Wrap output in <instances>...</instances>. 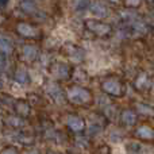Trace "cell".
I'll return each mask as SVG.
<instances>
[{
	"instance_id": "obj_1",
	"label": "cell",
	"mask_w": 154,
	"mask_h": 154,
	"mask_svg": "<svg viewBox=\"0 0 154 154\" xmlns=\"http://www.w3.org/2000/svg\"><path fill=\"white\" fill-rule=\"evenodd\" d=\"M68 97H69V100L72 103L85 104V103H89L92 96H91L88 89H84V88H80V87H73L68 91Z\"/></svg>"
},
{
	"instance_id": "obj_18",
	"label": "cell",
	"mask_w": 154,
	"mask_h": 154,
	"mask_svg": "<svg viewBox=\"0 0 154 154\" xmlns=\"http://www.w3.org/2000/svg\"><path fill=\"white\" fill-rule=\"evenodd\" d=\"M87 7H91L89 0H79V2H77V4H76V10H77V11L85 10Z\"/></svg>"
},
{
	"instance_id": "obj_5",
	"label": "cell",
	"mask_w": 154,
	"mask_h": 154,
	"mask_svg": "<svg viewBox=\"0 0 154 154\" xmlns=\"http://www.w3.org/2000/svg\"><path fill=\"white\" fill-rule=\"evenodd\" d=\"M18 31H19V34L23 35V37H35V35H37L35 27H32L31 24H27V23H19Z\"/></svg>"
},
{
	"instance_id": "obj_20",
	"label": "cell",
	"mask_w": 154,
	"mask_h": 154,
	"mask_svg": "<svg viewBox=\"0 0 154 154\" xmlns=\"http://www.w3.org/2000/svg\"><path fill=\"white\" fill-rule=\"evenodd\" d=\"M100 130H101V126L99 125V123H96V125L93 123V125L89 126V134H91V135H93V134H97Z\"/></svg>"
},
{
	"instance_id": "obj_2",
	"label": "cell",
	"mask_w": 154,
	"mask_h": 154,
	"mask_svg": "<svg viewBox=\"0 0 154 154\" xmlns=\"http://www.w3.org/2000/svg\"><path fill=\"white\" fill-rule=\"evenodd\" d=\"M101 88H103L104 92L109 93V95H112V96H120L122 95V91H123L120 82L115 79L104 80L103 84H101Z\"/></svg>"
},
{
	"instance_id": "obj_10",
	"label": "cell",
	"mask_w": 154,
	"mask_h": 154,
	"mask_svg": "<svg viewBox=\"0 0 154 154\" xmlns=\"http://www.w3.org/2000/svg\"><path fill=\"white\" fill-rule=\"evenodd\" d=\"M37 48L35 46H31V45H27L23 48V57L24 60L27 61H34L35 57H37Z\"/></svg>"
},
{
	"instance_id": "obj_6",
	"label": "cell",
	"mask_w": 154,
	"mask_h": 154,
	"mask_svg": "<svg viewBox=\"0 0 154 154\" xmlns=\"http://www.w3.org/2000/svg\"><path fill=\"white\" fill-rule=\"evenodd\" d=\"M68 126H69V128L73 131H81L82 128H84L85 123H84V120L79 116H69L68 118Z\"/></svg>"
},
{
	"instance_id": "obj_11",
	"label": "cell",
	"mask_w": 154,
	"mask_h": 154,
	"mask_svg": "<svg viewBox=\"0 0 154 154\" xmlns=\"http://www.w3.org/2000/svg\"><path fill=\"white\" fill-rule=\"evenodd\" d=\"M48 93L53 97V100H56V101H60L62 97V91L60 89V87L57 84H51L50 87L48 88Z\"/></svg>"
},
{
	"instance_id": "obj_23",
	"label": "cell",
	"mask_w": 154,
	"mask_h": 154,
	"mask_svg": "<svg viewBox=\"0 0 154 154\" xmlns=\"http://www.w3.org/2000/svg\"><path fill=\"white\" fill-rule=\"evenodd\" d=\"M5 4H7V0H2V5H3V7H4Z\"/></svg>"
},
{
	"instance_id": "obj_28",
	"label": "cell",
	"mask_w": 154,
	"mask_h": 154,
	"mask_svg": "<svg viewBox=\"0 0 154 154\" xmlns=\"http://www.w3.org/2000/svg\"><path fill=\"white\" fill-rule=\"evenodd\" d=\"M149 2H152V0H149Z\"/></svg>"
},
{
	"instance_id": "obj_15",
	"label": "cell",
	"mask_w": 154,
	"mask_h": 154,
	"mask_svg": "<svg viewBox=\"0 0 154 154\" xmlns=\"http://www.w3.org/2000/svg\"><path fill=\"white\" fill-rule=\"evenodd\" d=\"M7 123L12 127H23L24 126V122L20 119V118H16V116H11L7 119Z\"/></svg>"
},
{
	"instance_id": "obj_16",
	"label": "cell",
	"mask_w": 154,
	"mask_h": 154,
	"mask_svg": "<svg viewBox=\"0 0 154 154\" xmlns=\"http://www.w3.org/2000/svg\"><path fill=\"white\" fill-rule=\"evenodd\" d=\"M54 75L57 77H66L68 76V68L65 66V65H57L56 66V72H54Z\"/></svg>"
},
{
	"instance_id": "obj_13",
	"label": "cell",
	"mask_w": 154,
	"mask_h": 154,
	"mask_svg": "<svg viewBox=\"0 0 154 154\" xmlns=\"http://www.w3.org/2000/svg\"><path fill=\"white\" fill-rule=\"evenodd\" d=\"M0 49H2V54L10 56V54L12 53V45H11L10 39H7L5 37H2V41H0Z\"/></svg>"
},
{
	"instance_id": "obj_7",
	"label": "cell",
	"mask_w": 154,
	"mask_h": 154,
	"mask_svg": "<svg viewBox=\"0 0 154 154\" xmlns=\"http://www.w3.org/2000/svg\"><path fill=\"white\" fill-rule=\"evenodd\" d=\"M137 135L142 139H154V130L150 126H141L137 130Z\"/></svg>"
},
{
	"instance_id": "obj_21",
	"label": "cell",
	"mask_w": 154,
	"mask_h": 154,
	"mask_svg": "<svg viewBox=\"0 0 154 154\" xmlns=\"http://www.w3.org/2000/svg\"><path fill=\"white\" fill-rule=\"evenodd\" d=\"M139 3H141V0H126V4L128 7H137Z\"/></svg>"
},
{
	"instance_id": "obj_25",
	"label": "cell",
	"mask_w": 154,
	"mask_h": 154,
	"mask_svg": "<svg viewBox=\"0 0 154 154\" xmlns=\"http://www.w3.org/2000/svg\"><path fill=\"white\" fill-rule=\"evenodd\" d=\"M27 154H38V153L35 152V150H32V152H30V153H27Z\"/></svg>"
},
{
	"instance_id": "obj_4",
	"label": "cell",
	"mask_w": 154,
	"mask_h": 154,
	"mask_svg": "<svg viewBox=\"0 0 154 154\" xmlns=\"http://www.w3.org/2000/svg\"><path fill=\"white\" fill-rule=\"evenodd\" d=\"M89 8H91V11H92L93 15L97 16V18H104V16L108 14V10H107V7L103 4V3H100V2L92 3Z\"/></svg>"
},
{
	"instance_id": "obj_3",
	"label": "cell",
	"mask_w": 154,
	"mask_h": 154,
	"mask_svg": "<svg viewBox=\"0 0 154 154\" xmlns=\"http://www.w3.org/2000/svg\"><path fill=\"white\" fill-rule=\"evenodd\" d=\"M88 27L92 30L93 32H96L97 35H106L109 32L111 27L106 23H101V22H96V20H91L88 22Z\"/></svg>"
},
{
	"instance_id": "obj_26",
	"label": "cell",
	"mask_w": 154,
	"mask_h": 154,
	"mask_svg": "<svg viewBox=\"0 0 154 154\" xmlns=\"http://www.w3.org/2000/svg\"><path fill=\"white\" fill-rule=\"evenodd\" d=\"M109 2H118V0H109Z\"/></svg>"
},
{
	"instance_id": "obj_17",
	"label": "cell",
	"mask_w": 154,
	"mask_h": 154,
	"mask_svg": "<svg viewBox=\"0 0 154 154\" xmlns=\"http://www.w3.org/2000/svg\"><path fill=\"white\" fill-rule=\"evenodd\" d=\"M16 111H18V114H20V115H23V116H26L27 114H29V106H27L26 103H18L16 104Z\"/></svg>"
},
{
	"instance_id": "obj_24",
	"label": "cell",
	"mask_w": 154,
	"mask_h": 154,
	"mask_svg": "<svg viewBox=\"0 0 154 154\" xmlns=\"http://www.w3.org/2000/svg\"><path fill=\"white\" fill-rule=\"evenodd\" d=\"M152 92H153V97H154V82H153V85H152Z\"/></svg>"
},
{
	"instance_id": "obj_8",
	"label": "cell",
	"mask_w": 154,
	"mask_h": 154,
	"mask_svg": "<svg viewBox=\"0 0 154 154\" xmlns=\"http://www.w3.org/2000/svg\"><path fill=\"white\" fill-rule=\"evenodd\" d=\"M122 120L125 125L127 126H133L135 125L137 122V115L134 111H131V109H126V111L122 112Z\"/></svg>"
},
{
	"instance_id": "obj_14",
	"label": "cell",
	"mask_w": 154,
	"mask_h": 154,
	"mask_svg": "<svg viewBox=\"0 0 154 154\" xmlns=\"http://www.w3.org/2000/svg\"><path fill=\"white\" fill-rule=\"evenodd\" d=\"M15 80L19 84H26L29 81V76H27V72L24 69H19L18 72L15 73Z\"/></svg>"
},
{
	"instance_id": "obj_27",
	"label": "cell",
	"mask_w": 154,
	"mask_h": 154,
	"mask_svg": "<svg viewBox=\"0 0 154 154\" xmlns=\"http://www.w3.org/2000/svg\"><path fill=\"white\" fill-rule=\"evenodd\" d=\"M49 154H58V153H49Z\"/></svg>"
},
{
	"instance_id": "obj_19",
	"label": "cell",
	"mask_w": 154,
	"mask_h": 154,
	"mask_svg": "<svg viewBox=\"0 0 154 154\" xmlns=\"http://www.w3.org/2000/svg\"><path fill=\"white\" fill-rule=\"evenodd\" d=\"M146 82H147V79H146V75H141L137 79V81H135V85H137V88H143L145 85H146Z\"/></svg>"
},
{
	"instance_id": "obj_12",
	"label": "cell",
	"mask_w": 154,
	"mask_h": 154,
	"mask_svg": "<svg viewBox=\"0 0 154 154\" xmlns=\"http://www.w3.org/2000/svg\"><path fill=\"white\" fill-rule=\"evenodd\" d=\"M20 8H22V11H24L26 14L37 12V5H35V3L31 2V0H23V2L20 3Z\"/></svg>"
},
{
	"instance_id": "obj_9",
	"label": "cell",
	"mask_w": 154,
	"mask_h": 154,
	"mask_svg": "<svg viewBox=\"0 0 154 154\" xmlns=\"http://www.w3.org/2000/svg\"><path fill=\"white\" fill-rule=\"evenodd\" d=\"M137 111L139 112V115H143V116H154V108L149 104L145 103L137 104Z\"/></svg>"
},
{
	"instance_id": "obj_22",
	"label": "cell",
	"mask_w": 154,
	"mask_h": 154,
	"mask_svg": "<svg viewBox=\"0 0 154 154\" xmlns=\"http://www.w3.org/2000/svg\"><path fill=\"white\" fill-rule=\"evenodd\" d=\"M2 154H16V152L15 150H12V149H5Z\"/></svg>"
}]
</instances>
